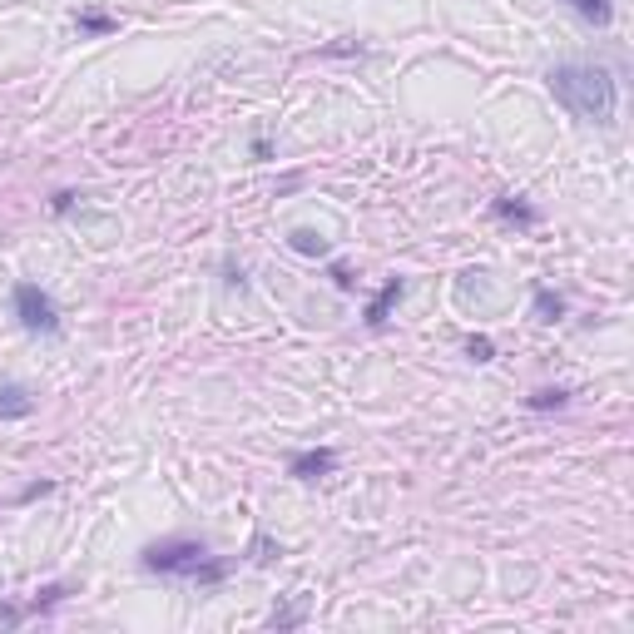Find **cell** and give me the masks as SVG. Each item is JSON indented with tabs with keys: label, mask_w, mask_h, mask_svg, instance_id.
I'll list each match as a JSON object with an SVG mask.
<instances>
[{
	"label": "cell",
	"mask_w": 634,
	"mask_h": 634,
	"mask_svg": "<svg viewBox=\"0 0 634 634\" xmlns=\"http://www.w3.org/2000/svg\"><path fill=\"white\" fill-rule=\"evenodd\" d=\"M402 298H407V283H402V278H392L387 288H382V292H376L372 302H367V312H362V317H367V327H387L392 308H397Z\"/></svg>",
	"instance_id": "5"
},
{
	"label": "cell",
	"mask_w": 634,
	"mask_h": 634,
	"mask_svg": "<svg viewBox=\"0 0 634 634\" xmlns=\"http://www.w3.org/2000/svg\"><path fill=\"white\" fill-rule=\"evenodd\" d=\"M570 402V387H540V392H530L526 397V407L530 411H560Z\"/></svg>",
	"instance_id": "9"
},
{
	"label": "cell",
	"mask_w": 634,
	"mask_h": 634,
	"mask_svg": "<svg viewBox=\"0 0 634 634\" xmlns=\"http://www.w3.org/2000/svg\"><path fill=\"white\" fill-rule=\"evenodd\" d=\"M60 595H65V585H45V590L35 595V604H30V610H50V604L60 600Z\"/></svg>",
	"instance_id": "15"
},
{
	"label": "cell",
	"mask_w": 634,
	"mask_h": 634,
	"mask_svg": "<svg viewBox=\"0 0 634 634\" xmlns=\"http://www.w3.org/2000/svg\"><path fill=\"white\" fill-rule=\"evenodd\" d=\"M11 308H15V317H21V327H25V333L60 337V308H55V298L40 288V283H15V292H11Z\"/></svg>",
	"instance_id": "3"
},
{
	"label": "cell",
	"mask_w": 634,
	"mask_h": 634,
	"mask_svg": "<svg viewBox=\"0 0 634 634\" xmlns=\"http://www.w3.org/2000/svg\"><path fill=\"white\" fill-rule=\"evenodd\" d=\"M536 317L540 323H560V317H565V298L550 292V288H536Z\"/></svg>",
	"instance_id": "10"
},
{
	"label": "cell",
	"mask_w": 634,
	"mask_h": 634,
	"mask_svg": "<svg viewBox=\"0 0 634 634\" xmlns=\"http://www.w3.org/2000/svg\"><path fill=\"white\" fill-rule=\"evenodd\" d=\"M333 283H337V288H342V292H352V273H347L342 263H337V268H333Z\"/></svg>",
	"instance_id": "17"
},
{
	"label": "cell",
	"mask_w": 634,
	"mask_h": 634,
	"mask_svg": "<svg viewBox=\"0 0 634 634\" xmlns=\"http://www.w3.org/2000/svg\"><path fill=\"white\" fill-rule=\"evenodd\" d=\"M0 620H5V624H15V620H21V610H15V604H0Z\"/></svg>",
	"instance_id": "19"
},
{
	"label": "cell",
	"mask_w": 634,
	"mask_h": 634,
	"mask_svg": "<svg viewBox=\"0 0 634 634\" xmlns=\"http://www.w3.org/2000/svg\"><path fill=\"white\" fill-rule=\"evenodd\" d=\"M253 159H273V144L268 139H253Z\"/></svg>",
	"instance_id": "18"
},
{
	"label": "cell",
	"mask_w": 634,
	"mask_h": 634,
	"mask_svg": "<svg viewBox=\"0 0 634 634\" xmlns=\"http://www.w3.org/2000/svg\"><path fill=\"white\" fill-rule=\"evenodd\" d=\"M545 85L575 119H585V124H614L620 85H614V75L604 65H580V60H570V65L550 70Z\"/></svg>",
	"instance_id": "1"
},
{
	"label": "cell",
	"mask_w": 634,
	"mask_h": 634,
	"mask_svg": "<svg viewBox=\"0 0 634 634\" xmlns=\"http://www.w3.org/2000/svg\"><path fill=\"white\" fill-rule=\"evenodd\" d=\"M139 565H144V570H154V575H173V580L224 585V580H228V570H233V560H224V555H208V545H204V540L169 536V540H154V545H144Z\"/></svg>",
	"instance_id": "2"
},
{
	"label": "cell",
	"mask_w": 634,
	"mask_h": 634,
	"mask_svg": "<svg viewBox=\"0 0 634 634\" xmlns=\"http://www.w3.org/2000/svg\"><path fill=\"white\" fill-rule=\"evenodd\" d=\"M30 411H35L30 387H21V382H0V421H25Z\"/></svg>",
	"instance_id": "6"
},
{
	"label": "cell",
	"mask_w": 634,
	"mask_h": 634,
	"mask_svg": "<svg viewBox=\"0 0 634 634\" xmlns=\"http://www.w3.org/2000/svg\"><path fill=\"white\" fill-rule=\"evenodd\" d=\"M495 214L505 218V224H520V228H536L540 214L530 204H520V199H495Z\"/></svg>",
	"instance_id": "8"
},
{
	"label": "cell",
	"mask_w": 634,
	"mask_h": 634,
	"mask_svg": "<svg viewBox=\"0 0 634 634\" xmlns=\"http://www.w3.org/2000/svg\"><path fill=\"white\" fill-rule=\"evenodd\" d=\"M75 199H80V194H70V189H60L50 208H55V214H70V208H75Z\"/></svg>",
	"instance_id": "16"
},
{
	"label": "cell",
	"mask_w": 634,
	"mask_h": 634,
	"mask_svg": "<svg viewBox=\"0 0 634 634\" xmlns=\"http://www.w3.org/2000/svg\"><path fill=\"white\" fill-rule=\"evenodd\" d=\"M570 11L580 15L585 25H600L604 30V25L614 21V0H570Z\"/></svg>",
	"instance_id": "7"
},
{
	"label": "cell",
	"mask_w": 634,
	"mask_h": 634,
	"mask_svg": "<svg viewBox=\"0 0 634 634\" xmlns=\"http://www.w3.org/2000/svg\"><path fill=\"white\" fill-rule=\"evenodd\" d=\"M302 614H308V610H302V600L298 604H288V610H273V630H292V624H302Z\"/></svg>",
	"instance_id": "13"
},
{
	"label": "cell",
	"mask_w": 634,
	"mask_h": 634,
	"mask_svg": "<svg viewBox=\"0 0 634 634\" xmlns=\"http://www.w3.org/2000/svg\"><path fill=\"white\" fill-rule=\"evenodd\" d=\"M80 30H85V35H114L119 21H114V15H105V11H80Z\"/></svg>",
	"instance_id": "12"
},
{
	"label": "cell",
	"mask_w": 634,
	"mask_h": 634,
	"mask_svg": "<svg viewBox=\"0 0 634 634\" xmlns=\"http://www.w3.org/2000/svg\"><path fill=\"white\" fill-rule=\"evenodd\" d=\"M288 243L298 248V253H308V258H327V238H323V233H312V228H298Z\"/></svg>",
	"instance_id": "11"
},
{
	"label": "cell",
	"mask_w": 634,
	"mask_h": 634,
	"mask_svg": "<svg viewBox=\"0 0 634 634\" xmlns=\"http://www.w3.org/2000/svg\"><path fill=\"white\" fill-rule=\"evenodd\" d=\"M466 352H471L476 362H491V357H495V342H491V337H471V342H466Z\"/></svg>",
	"instance_id": "14"
},
{
	"label": "cell",
	"mask_w": 634,
	"mask_h": 634,
	"mask_svg": "<svg viewBox=\"0 0 634 634\" xmlns=\"http://www.w3.org/2000/svg\"><path fill=\"white\" fill-rule=\"evenodd\" d=\"M337 466V452L333 446H317V452H298L288 461V476H298V481H317V476H327Z\"/></svg>",
	"instance_id": "4"
}]
</instances>
